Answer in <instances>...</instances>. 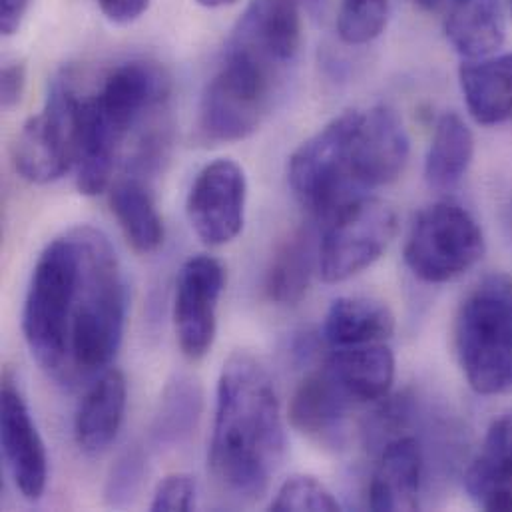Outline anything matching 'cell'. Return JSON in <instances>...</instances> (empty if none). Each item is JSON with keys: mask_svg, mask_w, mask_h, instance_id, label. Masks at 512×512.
Segmentation results:
<instances>
[{"mask_svg": "<svg viewBox=\"0 0 512 512\" xmlns=\"http://www.w3.org/2000/svg\"><path fill=\"white\" fill-rule=\"evenodd\" d=\"M475 158V136L457 112H445L431 138L425 158V180L433 190H453L469 172Z\"/></svg>", "mask_w": 512, "mask_h": 512, "instance_id": "obj_23", "label": "cell"}, {"mask_svg": "<svg viewBox=\"0 0 512 512\" xmlns=\"http://www.w3.org/2000/svg\"><path fill=\"white\" fill-rule=\"evenodd\" d=\"M172 82L168 72L150 60H130L116 66L100 88L84 98L76 186L84 196L106 192L116 162L136 126L164 108Z\"/></svg>", "mask_w": 512, "mask_h": 512, "instance_id": "obj_4", "label": "cell"}, {"mask_svg": "<svg viewBox=\"0 0 512 512\" xmlns=\"http://www.w3.org/2000/svg\"><path fill=\"white\" fill-rule=\"evenodd\" d=\"M198 4L206 6V8H224V6H230V4H236L238 0H196Z\"/></svg>", "mask_w": 512, "mask_h": 512, "instance_id": "obj_34", "label": "cell"}, {"mask_svg": "<svg viewBox=\"0 0 512 512\" xmlns=\"http://www.w3.org/2000/svg\"><path fill=\"white\" fill-rule=\"evenodd\" d=\"M353 403L325 365L297 385L289 403V421L301 435L313 441L337 443Z\"/></svg>", "mask_w": 512, "mask_h": 512, "instance_id": "obj_14", "label": "cell"}, {"mask_svg": "<svg viewBox=\"0 0 512 512\" xmlns=\"http://www.w3.org/2000/svg\"><path fill=\"white\" fill-rule=\"evenodd\" d=\"M287 68L228 38L198 110V134L208 144H234L256 134Z\"/></svg>", "mask_w": 512, "mask_h": 512, "instance_id": "obj_5", "label": "cell"}, {"mask_svg": "<svg viewBox=\"0 0 512 512\" xmlns=\"http://www.w3.org/2000/svg\"><path fill=\"white\" fill-rule=\"evenodd\" d=\"M391 0H341L337 34L349 46H363L383 34L389 22Z\"/></svg>", "mask_w": 512, "mask_h": 512, "instance_id": "obj_26", "label": "cell"}, {"mask_svg": "<svg viewBox=\"0 0 512 512\" xmlns=\"http://www.w3.org/2000/svg\"><path fill=\"white\" fill-rule=\"evenodd\" d=\"M0 439L16 491L26 501H40L48 485L46 445L20 389L8 377L2 385Z\"/></svg>", "mask_w": 512, "mask_h": 512, "instance_id": "obj_12", "label": "cell"}, {"mask_svg": "<svg viewBox=\"0 0 512 512\" xmlns=\"http://www.w3.org/2000/svg\"><path fill=\"white\" fill-rule=\"evenodd\" d=\"M126 311V279L108 236L76 226L36 259L22 307L24 341L48 377L76 385L110 367Z\"/></svg>", "mask_w": 512, "mask_h": 512, "instance_id": "obj_1", "label": "cell"}, {"mask_svg": "<svg viewBox=\"0 0 512 512\" xmlns=\"http://www.w3.org/2000/svg\"><path fill=\"white\" fill-rule=\"evenodd\" d=\"M423 465V453L415 437L401 435L383 445L369 483V509L377 512L419 509Z\"/></svg>", "mask_w": 512, "mask_h": 512, "instance_id": "obj_15", "label": "cell"}, {"mask_svg": "<svg viewBox=\"0 0 512 512\" xmlns=\"http://www.w3.org/2000/svg\"><path fill=\"white\" fill-rule=\"evenodd\" d=\"M230 38L256 48L289 70L303 42L299 0H250Z\"/></svg>", "mask_w": 512, "mask_h": 512, "instance_id": "obj_13", "label": "cell"}, {"mask_svg": "<svg viewBox=\"0 0 512 512\" xmlns=\"http://www.w3.org/2000/svg\"><path fill=\"white\" fill-rule=\"evenodd\" d=\"M395 333L391 307L373 297H339L327 309L323 337L329 345L355 347L383 343Z\"/></svg>", "mask_w": 512, "mask_h": 512, "instance_id": "obj_21", "label": "cell"}, {"mask_svg": "<svg viewBox=\"0 0 512 512\" xmlns=\"http://www.w3.org/2000/svg\"><path fill=\"white\" fill-rule=\"evenodd\" d=\"M445 34L465 60L491 56L505 42V0H449Z\"/></svg>", "mask_w": 512, "mask_h": 512, "instance_id": "obj_19", "label": "cell"}, {"mask_svg": "<svg viewBox=\"0 0 512 512\" xmlns=\"http://www.w3.org/2000/svg\"><path fill=\"white\" fill-rule=\"evenodd\" d=\"M319 240V273L341 283L371 267L397 234V214L381 198L365 196L333 214Z\"/></svg>", "mask_w": 512, "mask_h": 512, "instance_id": "obj_9", "label": "cell"}, {"mask_svg": "<svg viewBox=\"0 0 512 512\" xmlns=\"http://www.w3.org/2000/svg\"><path fill=\"white\" fill-rule=\"evenodd\" d=\"M32 0H0V26L4 36H12L22 26V20Z\"/></svg>", "mask_w": 512, "mask_h": 512, "instance_id": "obj_32", "label": "cell"}, {"mask_svg": "<svg viewBox=\"0 0 512 512\" xmlns=\"http://www.w3.org/2000/svg\"><path fill=\"white\" fill-rule=\"evenodd\" d=\"M409 136L387 106L353 108L307 138L289 158L287 180L303 208L331 218L393 184L409 160Z\"/></svg>", "mask_w": 512, "mask_h": 512, "instance_id": "obj_2", "label": "cell"}, {"mask_svg": "<svg viewBox=\"0 0 512 512\" xmlns=\"http://www.w3.org/2000/svg\"><path fill=\"white\" fill-rule=\"evenodd\" d=\"M248 180L240 164L220 158L194 180L186 212L196 236L210 248L232 244L244 230Z\"/></svg>", "mask_w": 512, "mask_h": 512, "instance_id": "obj_11", "label": "cell"}, {"mask_svg": "<svg viewBox=\"0 0 512 512\" xmlns=\"http://www.w3.org/2000/svg\"><path fill=\"white\" fill-rule=\"evenodd\" d=\"M459 84L475 122L512 124V52L465 60L459 68Z\"/></svg>", "mask_w": 512, "mask_h": 512, "instance_id": "obj_18", "label": "cell"}, {"mask_svg": "<svg viewBox=\"0 0 512 512\" xmlns=\"http://www.w3.org/2000/svg\"><path fill=\"white\" fill-rule=\"evenodd\" d=\"M471 501L485 511H512V409L487 429L485 441L465 473Z\"/></svg>", "mask_w": 512, "mask_h": 512, "instance_id": "obj_16", "label": "cell"}, {"mask_svg": "<svg viewBox=\"0 0 512 512\" xmlns=\"http://www.w3.org/2000/svg\"><path fill=\"white\" fill-rule=\"evenodd\" d=\"M152 0H96L102 14L118 26L136 22L146 14Z\"/></svg>", "mask_w": 512, "mask_h": 512, "instance_id": "obj_31", "label": "cell"}, {"mask_svg": "<svg viewBox=\"0 0 512 512\" xmlns=\"http://www.w3.org/2000/svg\"><path fill=\"white\" fill-rule=\"evenodd\" d=\"M283 457L285 427L273 381L254 355L238 351L228 357L218 379L210 473L228 497L256 503Z\"/></svg>", "mask_w": 512, "mask_h": 512, "instance_id": "obj_3", "label": "cell"}, {"mask_svg": "<svg viewBox=\"0 0 512 512\" xmlns=\"http://www.w3.org/2000/svg\"><path fill=\"white\" fill-rule=\"evenodd\" d=\"M128 405V385L120 369H106L86 391L74 417V439L84 455H100L116 441Z\"/></svg>", "mask_w": 512, "mask_h": 512, "instance_id": "obj_17", "label": "cell"}, {"mask_svg": "<svg viewBox=\"0 0 512 512\" xmlns=\"http://www.w3.org/2000/svg\"><path fill=\"white\" fill-rule=\"evenodd\" d=\"M271 511H339V503L333 493L315 477L293 475L277 489L275 499L269 505Z\"/></svg>", "mask_w": 512, "mask_h": 512, "instance_id": "obj_27", "label": "cell"}, {"mask_svg": "<svg viewBox=\"0 0 512 512\" xmlns=\"http://www.w3.org/2000/svg\"><path fill=\"white\" fill-rule=\"evenodd\" d=\"M204 411L202 385L190 375H176L162 391L150 439L158 449L184 445L198 429Z\"/></svg>", "mask_w": 512, "mask_h": 512, "instance_id": "obj_25", "label": "cell"}, {"mask_svg": "<svg viewBox=\"0 0 512 512\" xmlns=\"http://www.w3.org/2000/svg\"><path fill=\"white\" fill-rule=\"evenodd\" d=\"M146 475V453L140 445L130 447L120 455V459L112 465L108 481H106V503L112 507L128 505Z\"/></svg>", "mask_w": 512, "mask_h": 512, "instance_id": "obj_28", "label": "cell"}, {"mask_svg": "<svg viewBox=\"0 0 512 512\" xmlns=\"http://www.w3.org/2000/svg\"><path fill=\"white\" fill-rule=\"evenodd\" d=\"M196 503H198L196 477L186 473H174L158 483L150 503V511H194Z\"/></svg>", "mask_w": 512, "mask_h": 512, "instance_id": "obj_29", "label": "cell"}, {"mask_svg": "<svg viewBox=\"0 0 512 512\" xmlns=\"http://www.w3.org/2000/svg\"><path fill=\"white\" fill-rule=\"evenodd\" d=\"M226 289V267L212 256H192L178 271L174 329L190 361L204 359L218 335V309Z\"/></svg>", "mask_w": 512, "mask_h": 512, "instance_id": "obj_10", "label": "cell"}, {"mask_svg": "<svg viewBox=\"0 0 512 512\" xmlns=\"http://www.w3.org/2000/svg\"><path fill=\"white\" fill-rule=\"evenodd\" d=\"M82 106L70 72L56 76L38 114L28 118L14 142L12 162L16 174L28 184L46 186L76 168Z\"/></svg>", "mask_w": 512, "mask_h": 512, "instance_id": "obj_7", "label": "cell"}, {"mask_svg": "<svg viewBox=\"0 0 512 512\" xmlns=\"http://www.w3.org/2000/svg\"><path fill=\"white\" fill-rule=\"evenodd\" d=\"M455 353L473 391L512 389V277L491 273L463 299L455 319Z\"/></svg>", "mask_w": 512, "mask_h": 512, "instance_id": "obj_6", "label": "cell"}, {"mask_svg": "<svg viewBox=\"0 0 512 512\" xmlns=\"http://www.w3.org/2000/svg\"><path fill=\"white\" fill-rule=\"evenodd\" d=\"M26 88V66L22 62H8L0 76V102L4 110L14 108Z\"/></svg>", "mask_w": 512, "mask_h": 512, "instance_id": "obj_30", "label": "cell"}, {"mask_svg": "<svg viewBox=\"0 0 512 512\" xmlns=\"http://www.w3.org/2000/svg\"><path fill=\"white\" fill-rule=\"evenodd\" d=\"M485 254V236L461 204L443 200L415 218L405 242V263L425 283H447Z\"/></svg>", "mask_w": 512, "mask_h": 512, "instance_id": "obj_8", "label": "cell"}, {"mask_svg": "<svg viewBox=\"0 0 512 512\" xmlns=\"http://www.w3.org/2000/svg\"><path fill=\"white\" fill-rule=\"evenodd\" d=\"M327 369L355 403L381 401L395 381V357L383 343L337 349Z\"/></svg>", "mask_w": 512, "mask_h": 512, "instance_id": "obj_20", "label": "cell"}, {"mask_svg": "<svg viewBox=\"0 0 512 512\" xmlns=\"http://www.w3.org/2000/svg\"><path fill=\"white\" fill-rule=\"evenodd\" d=\"M112 214L138 254H154L164 244V222L150 188L138 176H126L110 192Z\"/></svg>", "mask_w": 512, "mask_h": 512, "instance_id": "obj_24", "label": "cell"}, {"mask_svg": "<svg viewBox=\"0 0 512 512\" xmlns=\"http://www.w3.org/2000/svg\"><path fill=\"white\" fill-rule=\"evenodd\" d=\"M421 10H425V12H435V10H439L447 0H413Z\"/></svg>", "mask_w": 512, "mask_h": 512, "instance_id": "obj_33", "label": "cell"}, {"mask_svg": "<svg viewBox=\"0 0 512 512\" xmlns=\"http://www.w3.org/2000/svg\"><path fill=\"white\" fill-rule=\"evenodd\" d=\"M315 267L319 269V242L311 230H297L283 240L265 275V293L277 305L299 303L309 285Z\"/></svg>", "mask_w": 512, "mask_h": 512, "instance_id": "obj_22", "label": "cell"}]
</instances>
